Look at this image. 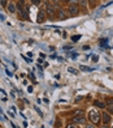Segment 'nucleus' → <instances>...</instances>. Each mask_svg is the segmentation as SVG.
Instances as JSON below:
<instances>
[{"label": "nucleus", "instance_id": "nucleus-20", "mask_svg": "<svg viewBox=\"0 0 113 128\" xmlns=\"http://www.w3.org/2000/svg\"><path fill=\"white\" fill-rule=\"evenodd\" d=\"M108 111H109L108 114H113V106H111V107H109V108H108Z\"/></svg>", "mask_w": 113, "mask_h": 128}, {"label": "nucleus", "instance_id": "nucleus-9", "mask_svg": "<svg viewBox=\"0 0 113 128\" xmlns=\"http://www.w3.org/2000/svg\"><path fill=\"white\" fill-rule=\"evenodd\" d=\"M7 8L9 9V12H11V13H14V12H16V7H14V4H13V3H9Z\"/></svg>", "mask_w": 113, "mask_h": 128}, {"label": "nucleus", "instance_id": "nucleus-22", "mask_svg": "<svg viewBox=\"0 0 113 128\" xmlns=\"http://www.w3.org/2000/svg\"><path fill=\"white\" fill-rule=\"evenodd\" d=\"M86 128H95V127H94V124H88V126H86Z\"/></svg>", "mask_w": 113, "mask_h": 128}, {"label": "nucleus", "instance_id": "nucleus-8", "mask_svg": "<svg viewBox=\"0 0 113 128\" xmlns=\"http://www.w3.org/2000/svg\"><path fill=\"white\" fill-rule=\"evenodd\" d=\"M44 18H46V14H44L43 11H40L39 14H38V22H39V24H40V22H43Z\"/></svg>", "mask_w": 113, "mask_h": 128}, {"label": "nucleus", "instance_id": "nucleus-15", "mask_svg": "<svg viewBox=\"0 0 113 128\" xmlns=\"http://www.w3.org/2000/svg\"><path fill=\"white\" fill-rule=\"evenodd\" d=\"M66 1H70L72 4H78V3H81V0H66Z\"/></svg>", "mask_w": 113, "mask_h": 128}, {"label": "nucleus", "instance_id": "nucleus-11", "mask_svg": "<svg viewBox=\"0 0 113 128\" xmlns=\"http://www.w3.org/2000/svg\"><path fill=\"white\" fill-rule=\"evenodd\" d=\"M68 71H69L70 73H73V75H78V71H77V69H74V68H72V67H70V68H68Z\"/></svg>", "mask_w": 113, "mask_h": 128}, {"label": "nucleus", "instance_id": "nucleus-17", "mask_svg": "<svg viewBox=\"0 0 113 128\" xmlns=\"http://www.w3.org/2000/svg\"><path fill=\"white\" fill-rule=\"evenodd\" d=\"M105 103H108V105H113V98H108Z\"/></svg>", "mask_w": 113, "mask_h": 128}, {"label": "nucleus", "instance_id": "nucleus-18", "mask_svg": "<svg viewBox=\"0 0 113 128\" xmlns=\"http://www.w3.org/2000/svg\"><path fill=\"white\" fill-rule=\"evenodd\" d=\"M66 128H75V124L70 123V124H68V126H66Z\"/></svg>", "mask_w": 113, "mask_h": 128}, {"label": "nucleus", "instance_id": "nucleus-7", "mask_svg": "<svg viewBox=\"0 0 113 128\" xmlns=\"http://www.w3.org/2000/svg\"><path fill=\"white\" fill-rule=\"evenodd\" d=\"M47 14H48V17H53V14H55V8L51 4L47 7Z\"/></svg>", "mask_w": 113, "mask_h": 128}, {"label": "nucleus", "instance_id": "nucleus-5", "mask_svg": "<svg viewBox=\"0 0 113 128\" xmlns=\"http://www.w3.org/2000/svg\"><path fill=\"white\" fill-rule=\"evenodd\" d=\"M101 118H103V123H104V124H108V123H111V120H112V118H111V114H108V113H103Z\"/></svg>", "mask_w": 113, "mask_h": 128}, {"label": "nucleus", "instance_id": "nucleus-4", "mask_svg": "<svg viewBox=\"0 0 113 128\" xmlns=\"http://www.w3.org/2000/svg\"><path fill=\"white\" fill-rule=\"evenodd\" d=\"M57 18H59V20H65V18H68L66 12L64 11V9H59V11H57Z\"/></svg>", "mask_w": 113, "mask_h": 128}, {"label": "nucleus", "instance_id": "nucleus-13", "mask_svg": "<svg viewBox=\"0 0 113 128\" xmlns=\"http://www.w3.org/2000/svg\"><path fill=\"white\" fill-rule=\"evenodd\" d=\"M87 3H88V0H81V4H82V7H87Z\"/></svg>", "mask_w": 113, "mask_h": 128}, {"label": "nucleus", "instance_id": "nucleus-25", "mask_svg": "<svg viewBox=\"0 0 113 128\" xmlns=\"http://www.w3.org/2000/svg\"><path fill=\"white\" fill-rule=\"evenodd\" d=\"M112 128H113V127H112Z\"/></svg>", "mask_w": 113, "mask_h": 128}, {"label": "nucleus", "instance_id": "nucleus-3", "mask_svg": "<svg viewBox=\"0 0 113 128\" xmlns=\"http://www.w3.org/2000/svg\"><path fill=\"white\" fill-rule=\"evenodd\" d=\"M72 121H73L74 124H85L86 123V119L83 118V115H79V116H74Z\"/></svg>", "mask_w": 113, "mask_h": 128}, {"label": "nucleus", "instance_id": "nucleus-21", "mask_svg": "<svg viewBox=\"0 0 113 128\" xmlns=\"http://www.w3.org/2000/svg\"><path fill=\"white\" fill-rule=\"evenodd\" d=\"M7 75L9 76V77H12V76H13V73H12V72H9V71H7Z\"/></svg>", "mask_w": 113, "mask_h": 128}, {"label": "nucleus", "instance_id": "nucleus-2", "mask_svg": "<svg viewBox=\"0 0 113 128\" xmlns=\"http://www.w3.org/2000/svg\"><path fill=\"white\" fill-rule=\"evenodd\" d=\"M68 12H69L70 14H78V12H79L78 4H72V3H70L69 7H68Z\"/></svg>", "mask_w": 113, "mask_h": 128}, {"label": "nucleus", "instance_id": "nucleus-23", "mask_svg": "<svg viewBox=\"0 0 113 128\" xmlns=\"http://www.w3.org/2000/svg\"><path fill=\"white\" fill-rule=\"evenodd\" d=\"M101 128H109V127H108V126H107V124H105V126H103Z\"/></svg>", "mask_w": 113, "mask_h": 128}, {"label": "nucleus", "instance_id": "nucleus-19", "mask_svg": "<svg viewBox=\"0 0 113 128\" xmlns=\"http://www.w3.org/2000/svg\"><path fill=\"white\" fill-rule=\"evenodd\" d=\"M79 38H81V36H75V37H73V38H72V39L74 41V42H77V41H78V39H79Z\"/></svg>", "mask_w": 113, "mask_h": 128}, {"label": "nucleus", "instance_id": "nucleus-12", "mask_svg": "<svg viewBox=\"0 0 113 128\" xmlns=\"http://www.w3.org/2000/svg\"><path fill=\"white\" fill-rule=\"evenodd\" d=\"M73 115H83V110H74Z\"/></svg>", "mask_w": 113, "mask_h": 128}, {"label": "nucleus", "instance_id": "nucleus-6", "mask_svg": "<svg viewBox=\"0 0 113 128\" xmlns=\"http://www.w3.org/2000/svg\"><path fill=\"white\" fill-rule=\"evenodd\" d=\"M94 106H96V107H99V108H105L107 107V103L105 102H101V101H94Z\"/></svg>", "mask_w": 113, "mask_h": 128}, {"label": "nucleus", "instance_id": "nucleus-24", "mask_svg": "<svg viewBox=\"0 0 113 128\" xmlns=\"http://www.w3.org/2000/svg\"><path fill=\"white\" fill-rule=\"evenodd\" d=\"M88 1H95V0H88Z\"/></svg>", "mask_w": 113, "mask_h": 128}, {"label": "nucleus", "instance_id": "nucleus-14", "mask_svg": "<svg viewBox=\"0 0 113 128\" xmlns=\"http://www.w3.org/2000/svg\"><path fill=\"white\" fill-rule=\"evenodd\" d=\"M31 1H33L34 5H40V3H42L40 0H31Z\"/></svg>", "mask_w": 113, "mask_h": 128}, {"label": "nucleus", "instance_id": "nucleus-10", "mask_svg": "<svg viewBox=\"0 0 113 128\" xmlns=\"http://www.w3.org/2000/svg\"><path fill=\"white\" fill-rule=\"evenodd\" d=\"M81 71H85V72H92V68H88V67H85V65H81Z\"/></svg>", "mask_w": 113, "mask_h": 128}, {"label": "nucleus", "instance_id": "nucleus-1", "mask_svg": "<svg viewBox=\"0 0 113 128\" xmlns=\"http://www.w3.org/2000/svg\"><path fill=\"white\" fill-rule=\"evenodd\" d=\"M100 116H101V115H100L96 110H91L88 113V119H90V121H91L92 124L99 123V121H100Z\"/></svg>", "mask_w": 113, "mask_h": 128}, {"label": "nucleus", "instance_id": "nucleus-16", "mask_svg": "<svg viewBox=\"0 0 113 128\" xmlns=\"http://www.w3.org/2000/svg\"><path fill=\"white\" fill-rule=\"evenodd\" d=\"M0 4H1L3 7H8V4H7V0H1V1H0Z\"/></svg>", "mask_w": 113, "mask_h": 128}]
</instances>
